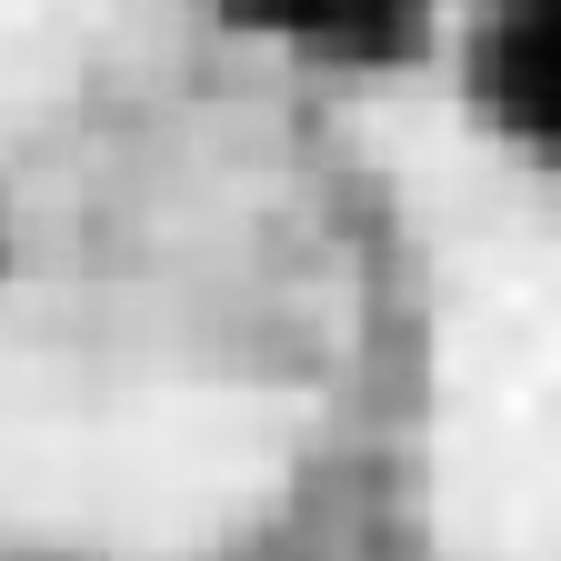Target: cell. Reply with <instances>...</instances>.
I'll return each mask as SVG.
<instances>
[{
  "instance_id": "obj_1",
  "label": "cell",
  "mask_w": 561,
  "mask_h": 561,
  "mask_svg": "<svg viewBox=\"0 0 561 561\" xmlns=\"http://www.w3.org/2000/svg\"><path fill=\"white\" fill-rule=\"evenodd\" d=\"M362 481L341 291L280 261L0 271V561H331Z\"/></svg>"
}]
</instances>
